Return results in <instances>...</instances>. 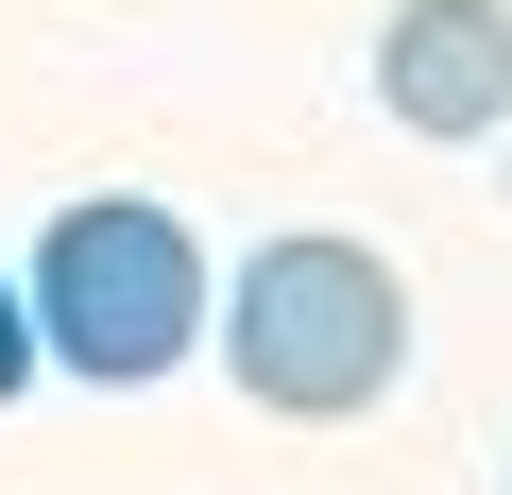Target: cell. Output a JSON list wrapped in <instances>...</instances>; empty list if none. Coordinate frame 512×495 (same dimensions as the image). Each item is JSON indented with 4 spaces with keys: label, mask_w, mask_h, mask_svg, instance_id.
Returning a JSON list of instances; mask_svg holds the SVG:
<instances>
[{
    "label": "cell",
    "mask_w": 512,
    "mask_h": 495,
    "mask_svg": "<svg viewBox=\"0 0 512 495\" xmlns=\"http://www.w3.org/2000/svg\"><path fill=\"white\" fill-rule=\"evenodd\" d=\"M205 342H222V376L274 427H359L410 376V274L376 257V239H342V222H291V239H256V257L222 274Z\"/></svg>",
    "instance_id": "cell-1"
},
{
    "label": "cell",
    "mask_w": 512,
    "mask_h": 495,
    "mask_svg": "<svg viewBox=\"0 0 512 495\" xmlns=\"http://www.w3.org/2000/svg\"><path fill=\"white\" fill-rule=\"evenodd\" d=\"M35 359H69V376H103V393H154L188 342H205V257H188V222L171 205H69L52 239H35Z\"/></svg>",
    "instance_id": "cell-2"
},
{
    "label": "cell",
    "mask_w": 512,
    "mask_h": 495,
    "mask_svg": "<svg viewBox=\"0 0 512 495\" xmlns=\"http://www.w3.org/2000/svg\"><path fill=\"white\" fill-rule=\"evenodd\" d=\"M376 103L393 137H512V0H393L376 35Z\"/></svg>",
    "instance_id": "cell-3"
},
{
    "label": "cell",
    "mask_w": 512,
    "mask_h": 495,
    "mask_svg": "<svg viewBox=\"0 0 512 495\" xmlns=\"http://www.w3.org/2000/svg\"><path fill=\"white\" fill-rule=\"evenodd\" d=\"M35 376H52V359H35V291H18V274H0V410H18Z\"/></svg>",
    "instance_id": "cell-4"
}]
</instances>
